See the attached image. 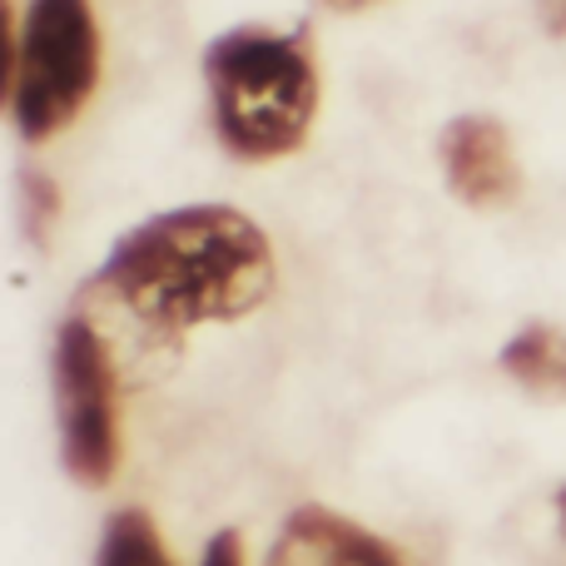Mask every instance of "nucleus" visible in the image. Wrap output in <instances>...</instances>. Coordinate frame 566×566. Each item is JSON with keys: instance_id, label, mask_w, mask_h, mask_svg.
<instances>
[{"instance_id": "1", "label": "nucleus", "mask_w": 566, "mask_h": 566, "mask_svg": "<svg viewBox=\"0 0 566 566\" xmlns=\"http://www.w3.org/2000/svg\"><path fill=\"white\" fill-rule=\"evenodd\" d=\"M129 318L159 338L249 318L274 293L269 234L229 205H185L125 229L95 269Z\"/></svg>"}, {"instance_id": "2", "label": "nucleus", "mask_w": 566, "mask_h": 566, "mask_svg": "<svg viewBox=\"0 0 566 566\" xmlns=\"http://www.w3.org/2000/svg\"><path fill=\"white\" fill-rule=\"evenodd\" d=\"M209 125L229 159L269 165L303 149L318 119V55L303 25H234L205 50Z\"/></svg>"}, {"instance_id": "3", "label": "nucleus", "mask_w": 566, "mask_h": 566, "mask_svg": "<svg viewBox=\"0 0 566 566\" xmlns=\"http://www.w3.org/2000/svg\"><path fill=\"white\" fill-rule=\"evenodd\" d=\"M99 20L90 0H30L10 115L25 145L55 139L99 85Z\"/></svg>"}, {"instance_id": "4", "label": "nucleus", "mask_w": 566, "mask_h": 566, "mask_svg": "<svg viewBox=\"0 0 566 566\" xmlns=\"http://www.w3.org/2000/svg\"><path fill=\"white\" fill-rule=\"evenodd\" d=\"M60 468L70 482L99 492L119 472V382L99 328L70 313L50 343Z\"/></svg>"}, {"instance_id": "5", "label": "nucleus", "mask_w": 566, "mask_h": 566, "mask_svg": "<svg viewBox=\"0 0 566 566\" xmlns=\"http://www.w3.org/2000/svg\"><path fill=\"white\" fill-rule=\"evenodd\" d=\"M438 159L452 199H462L468 209H507L522 195L517 149H512L507 125L492 115L448 119L438 135Z\"/></svg>"}, {"instance_id": "6", "label": "nucleus", "mask_w": 566, "mask_h": 566, "mask_svg": "<svg viewBox=\"0 0 566 566\" xmlns=\"http://www.w3.org/2000/svg\"><path fill=\"white\" fill-rule=\"evenodd\" d=\"M264 566H402L398 547L333 507H293Z\"/></svg>"}, {"instance_id": "7", "label": "nucleus", "mask_w": 566, "mask_h": 566, "mask_svg": "<svg viewBox=\"0 0 566 566\" xmlns=\"http://www.w3.org/2000/svg\"><path fill=\"white\" fill-rule=\"evenodd\" d=\"M497 363L517 388L537 392V398H566V328L527 323L502 343Z\"/></svg>"}, {"instance_id": "8", "label": "nucleus", "mask_w": 566, "mask_h": 566, "mask_svg": "<svg viewBox=\"0 0 566 566\" xmlns=\"http://www.w3.org/2000/svg\"><path fill=\"white\" fill-rule=\"evenodd\" d=\"M95 566H175V557H169V547L149 512L119 507V512H109V522L99 527Z\"/></svg>"}, {"instance_id": "9", "label": "nucleus", "mask_w": 566, "mask_h": 566, "mask_svg": "<svg viewBox=\"0 0 566 566\" xmlns=\"http://www.w3.org/2000/svg\"><path fill=\"white\" fill-rule=\"evenodd\" d=\"M60 209H65V199H60L55 179L35 165L20 169V234L35 249L50 244V234H55V224H60Z\"/></svg>"}, {"instance_id": "10", "label": "nucleus", "mask_w": 566, "mask_h": 566, "mask_svg": "<svg viewBox=\"0 0 566 566\" xmlns=\"http://www.w3.org/2000/svg\"><path fill=\"white\" fill-rule=\"evenodd\" d=\"M15 65H20V25L10 15V0H0V109L15 95Z\"/></svg>"}, {"instance_id": "11", "label": "nucleus", "mask_w": 566, "mask_h": 566, "mask_svg": "<svg viewBox=\"0 0 566 566\" xmlns=\"http://www.w3.org/2000/svg\"><path fill=\"white\" fill-rule=\"evenodd\" d=\"M199 566H244V542H239L234 527L214 532L205 547V557H199Z\"/></svg>"}, {"instance_id": "12", "label": "nucleus", "mask_w": 566, "mask_h": 566, "mask_svg": "<svg viewBox=\"0 0 566 566\" xmlns=\"http://www.w3.org/2000/svg\"><path fill=\"white\" fill-rule=\"evenodd\" d=\"M532 10H537V25L552 40H566V0H532Z\"/></svg>"}, {"instance_id": "13", "label": "nucleus", "mask_w": 566, "mask_h": 566, "mask_svg": "<svg viewBox=\"0 0 566 566\" xmlns=\"http://www.w3.org/2000/svg\"><path fill=\"white\" fill-rule=\"evenodd\" d=\"M323 6H333V10H363V6H378V0H323Z\"/></svg>"}, {"instance_id": "14", "label": "nucleus", "mask_w": 566, "mask_h": 566, "mask_svg": "<svg viewBox=\"0 0 566 566\" xmlns=\"http://www.w3.org/2000/svg\"><path fill=\"white\" fill-rule=\"evenodd\" d=\"M557 527H562V537H566V488L557 492Z\"/></svg>"}]
</instances>
